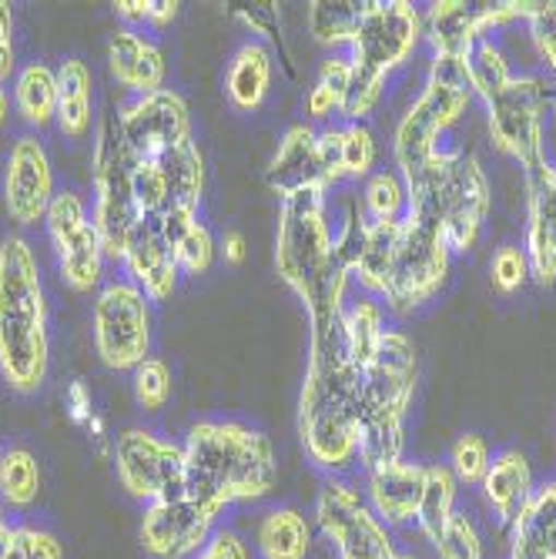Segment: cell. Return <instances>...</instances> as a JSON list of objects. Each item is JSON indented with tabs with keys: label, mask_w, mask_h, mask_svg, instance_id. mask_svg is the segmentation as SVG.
I'll list each match as a JSON object with an SVG mask.
<instances>
[{
	"label": "cell",
	"mask_w": 556,
	"mask_h": 559,
	"mask_svg": "<svg viewBox=\"0 0 556 559\" xmlns=\"http://www.w3.org/2000/svg\"><path fill=\"white\" fill-rule=\"evenodd\" d=\"M342 312L309 316V369L298 392L301 445L326 473L359 463V369L348 362Z\"/></svg>",
	"instance_id": "1"
},
{
	"label": "cell",
	"mask_w": 556,
	"mask_h": 559,
	"mask_svg": "<svg viewBox=\"0 0 556 559\" xmlns=\"http://www.w3.org/2000/svg\"><path fill=\"white\" fill-rule=\"evenodd\" d=\"M185 492L225 513L235 502H256L275 489L279 463L272 439L235 419H201L185 439Z\"/></svg>",
	"instance_id": "2"
},
{
	"label": "cell",
	"mask_w": 556,
	"mask_h": 559,
	"mask_svg": "<svg viewBox=\"0 0 556 559\" xmlns=\"http://www.w3.org/2000/svg\"><path fill=\"white\" fill-rule=\"evenodd\" d=\"M275 269L309 316L345 309L352 272L335 262V228L329 222V194L322 185L298 188L282 198Z\"/></svg>",
	"instance_id": "3"
},
{
	"label": "cell",
	"mask_w": 556,
	"mask_h": 559,
	"mask_svg": "<svg viewBox=\"0 0 556 559\" xmlns=\"http://www.w3.org/2000/svg\"><path fill=\"white\" fill-rule=\"evenodd\" d=\"M50 366L47 295L27 238L0 241V379L17 395H34Z\"/></svg>",
	"instance_id": "4"
},
{
	"label": "cell",
	"mask_w": 556,
	"mask_h": 559,
	"mask_svg": "<svg viewBox=\"0 0 556 559\" xmlns=\"http://www.w3.org/2000/svg\"><path fill=\"white\" fill-rule=\"evenodd\" d=\"M402 181L410 191V218L436 225L446 235L452 255L476 248L493 191L473 155H466L463 147H439L423 165L402 175Z\"/></svg>",
	"instance_id": "5"
},
{
	"label": "cell",
	"mask_w": 556,
	"mask_h": 559,
	"mask_svg": "<svg viewBox=\"0 0 556 559\" xmlns=\"http://www.w3.org/2000/svg\"><path fill=\"white\" fill-rule=\"evenodd\" d=\"M423 40V11L410 0H369V11L348 40L352 81L342 105L345 124H363L382 100L386 81L402 68Z\"/></svg>",
	"instance_id": "6"
},
{
	"label": "cell",
	"mask_w": 556,
	"mask_h": 559,
	"mask_svg": "<svg viewBox=\"0 0 556 559\" xmlns=\"http://www.w3.org/2000/svg\"><path fill=\"white\" fill-rule=\"evenodd\" d=\"M473 105L470 64L457 55H433L426 84L410 111L399 118L392 134V158L399 175L423 165L433 151H439V138L457 124Z\"/></svg>",
	"instance_id": "7"
},
{
	"label": "cell",
	"mask_w": 556,
	"mask_h": 559,
	"mask_svg": "<svg viewBox=\"0 0 556 559\" xmlns=\"http://www.w3.org/2000/svg\"><path fill=\"white\" fill-rule=\"evenodd\" d=\"M546 108L549 84L540 74H517L513 84L486 105L493 144L523 168L527 181H540L553 168L546 155Z\"/></svg>",
	"instance_id": "8"
},
{
	"label": "cell",
	"mask_w": 556,
	"mask_h": 559,
	"mask_svg": "<svg viewBox=\"0 0 556 559\" xmlns=\"http://www.w3.org/2000/svg\"><path fill=\"white\" fill-rule=\"evenodd\" d=\"M91 178H94V209L91 225L97 231L105 259L121 262L131 238V228L138 225V209L131 198V158L121 144L118 121L108 115L97 128L94 158H91Z\"/></svg>",
	"instance_id": "9"
},
{
	"label": "cell",
	"mask_w": 556,
	"mask_h": 559,
	"mask_svg": "<svg viewBox=\"0 0 556 559\" xmlns=\"http://www.w3.org/2000/svg\"><path fill=\"white\" fill-rule=\"evenodd\" d=\"M449 269H452V248L446 235L436 225L406 215L402 218V235L389 272V285L382 295L386 309L392 312L423 309L426 301H433L446 288Z\"/></svg>",
	"instance_id": "10"
},
{
	"label": "cell",
	"mask_w": 556,
	"mask_h": 559,
	"mask_svg": "<svg viewBox=\"0 0 556 559\" xmlns=\"http://www.w3.org/2000/svg\"><path fill=\"white\" fill-rule=\"evenodd\" d=\"M94 348L115 372H134L151 352V301L131 278H111L94 298Z\"/></svg>",
	"instance_id": "11"
},
{
	"label": "cell",
	"mask_w": 556,
	"mask_h": 559,
	"mask_svg": "<svg viewBox=\"0 0 556 559\" xmlns=\"http://www.w3.org/2000/svg\"><path fill=\"white\" fill-rule=\"evenodd\" d=\"M111 463L121 489L151 506L185 492V449L151 429H125L115 436Z\"/></svg>",
	"instance_id": "12"
},
{
	"label": "cell",
	"mask_w": 556,
	"mask_h": 559,
	"mask_svg": "<svg viewBox=\"0 0 556 559\" xmlns=\"http://www.w3.org/2000/svg\"><path fill=\"white\" fill-rule=\"evenodd\" d=\"M419 379V355L402 329H386L376 355L359 372V419L406 423Z\"/></svg>",
	"instance_id": "13"
},
{
	"label": "cell",
	"mask_w": 556,
	"mask_h": 559,
	"mask_svg": "<svg viewBox=\"0 0 556 559\" xmlns=\"http://www.w3.org/2000/svg\"><path fill=\"white\" fill-rule=\"evenodd\" d=\"M316 523L339 559H395L399 552L389 526L369 510V502L339 479H329L319 489Z\"/></svg>",
	"instance_id": "14"
},
{
	"label": "cell",
	"mask_w": 556,
	"mask_h": 559,
	"mask_svg": "<svg viewBox=\"0 0 556 559\" xmlns=\"http://www.w3.org/2000/svg\"><path fill=\"white\" fill-rule=\"evenodd\" d=\"M44 225L50 245H55V259L64 285L78 295H91L94 288H100V278H105V251H100L84 198L78 191H58L47 209Z\"/></svg>",
	"instance_id": "15"
},
{
	"label": "cell",
	"mask_w": 556,
	"mask_h": 559,
	"mask_svg": "<svg viewBox=\"0 0 556 559\" xmlns=\"http://www.w3.org/2000/svg\"><path fill=\"white\" fill-rule=\"evenodd\" d=\"M115 121H118V134H121V144L128 151L131 165L155 162L168 155L171 147L191 141L188 100L171 87L131 97L128 105H121Z\"/></svg>",
	"instance_id": "16"
},
{
	"label": "cell",
	"mask_w": 556,
	"mask_h": 559,
	"mask_svg": "<svg viewBox=\"0 0 556 559\" xmlns=\"http://www.w3.org/2000/svg\"><path fill=\"white\" fill-rule=\"evenodd\" d=\"M218 516L222 513L191 499L188 492L151 502L144 506V516L138 526L141 549L155 559H194L201 546L212 539Z\"/></svg>",
	"instance_id": "17"
},
{
	"label": "cell",
	"mask_w": 556,
	"mask_h": 559,
	"mask_svg": "<svg viewBox=\"0 0 556 559\" xmlns=\"http://www.w3.org/2000/svg\"><path fill=\"white\" fill-rule=\"evenodd\" d=\"M55 194V168L37 134L14 138L4 165V209L11 222L21 228L44 222Z\"/></svg>",
	"instance_id": "18"
},
{
	"label": "cell",
	"mask_w": 556,
	"mask_h": 559,
	"mask_svg": "<svg viewBox=\"0 0 556 559\" xmlns=\"http://www.w3.org/2000/svg\"><path fill=\"white\" fill-rule=\"evenodd\" d=\"M125 269L131 282L144 292L147 301H168L178 288V265L171 259V248L165 245L155 218H138L125 248Z\"/></svg>",
	"instance_id": "19"
},
{
	"label": "cell",
	"mask_w": 556,
	"mask_h": 559,
	"mask_svg": "<svg viewBox=\"0 0 556 559\" xmlns=\"http://www.w3.org/2000/svg\"><path fill=\"white\" fill-rule=\"evenodd\" d=\"M530 278L556 285V162L540 181H527V238Z\"/></svg>",
	"instance_id": "20"
},
{
	"label": "cell",
	"mask_w": 556,
	"mask_h": 559,
	"mask_svg": "<svg viewBox=\"0 0 556 559\" xmlns=\"http://www.w3.org/2000/svg\"><path fill=\"white\" fill-rule=\"evenodd\" d=\"M426 489V466L423 463H392L382 469L366 473V502L369 510L392 530L416 520Z\"/></svg>",
	"instance_id": "21"
},
{
	"label": "cell",
	"mask_w": 556,
	"mask_h": 559,
	"mask_svg": "<svg viewBox=\"0 0 556 559\" xmlns=\"http://www.w3.org/2000/svg\"><path fill=\"white\" fill-rule=\"evenodd\" d=\"M108 71L125 91L141 97L165 87L168 61L151 37L138 34L134 27H118L108 40Z\"/></svg>",
	"instance_id": "22"
},
{
	"label": "cell",
	"mask_w": 556,
	"mask_h": 559,
	"mask_svg": "<svg viewBox=\"0 0 556 559\" xmlns=\"http://www.w3.org/2000/svg\"><path fill=\"white\" fill-rule=\"evenodd\" d=\"M486 506L499 516V523L513 526L520 520V513L530 506L533 492H536V479L530 469V460L520 449H502L493 455V463L480 483Z\"/></svg>",
	"instance_id": "23"
},
{
	"label": "cell",
	"mask_w": 556,
	"mask_h": 559,
	"mask_svg": "<svg viewBox=\"0 0 556 559\" xmlns=\"http://www.w3.org/2000/svg\"><path fill=\"white\" fill-rule=\"evenodd\" d=\"M316 128L309 121H298L292 124L275 155L269 162V171H265V181L272 191H279L282 198L298 191V188H309V185H322V175H319V155H316Z\"/></svg>",
	"instance_id": "24"
},
{
	"label": "cell",
	"mask_w": 556,
	"mask_h": 559,
	"mask_svg": "<svg viewBox=\"0 0 556 559\" xmlns=\"http://www.w3.org/2000/svg\"><path fill=\"white\" fill-rule=\"evenodd\" d=\"M423 40H429L433 55L466 58L483 40L480 4H466V0H436L423 14Z\"/></svg>",
	"instance_id": "25"
},
{
	"label": "cell",
	"mask_w": 556,
	"mask_h": 559,
	"mask_svg": "<svg viewBox=\"0 0 556 559\" xmlns=\"http://www.w3.org/2000/svg\"><path fill=\"white\" fill-rule=\"evenodd\" d=\"M158 231L171 248V259L185 275H205L215 265L218 245L205 222L198 218V209H171L158 218Z\"/></svg>",
	"instance_id": "26"
},
{
	"label": "cell",
	"mask_w": 556,
	"mask_h": 559,
	"mask_svg": "<svg viewBox=\"0 0 556 559\" xmlns=\"http://www.w3.org/2000/svg\"><path fill=\"white\" fill-rule=\"evenodd\" d=\"M510 559H556V479L536 486L530 506L510 526Z\"/></svg>",
	"instance_id": "27"
},
{
	"label": "cell",
	"mask_w": 556,
	"mask_h": 559,
	"mask_svg": "<svg viewBox=\"0 0 556 559\" xmlns=\"http://www.w3.org/2000/svg\"><path fill=\"white\" fill-rule=\"evenodd\" d=\"M272 87V50L262 40H248L235 50L225 74V94L238 111H256Z\"/></svg>",
	"instance_id": "28"
},
{
	"label": "cell",
	"mask_w": 556,
	"mask_h": 559,
	"mask_svg": "<svg viewBox=\"0 0 556 559\" xmlns=\"http://www.w3.org/2000/svg\"><path fill=\"white\" fill-rule=\"evenodd\" d=\"M58 131L71 141L91 134L94 124V78L91 68L78 58H68L58 68Z\"/></svg>",
	"instance_id": "29"
},
{
	"label": "cell",
	"mask_w": 556,
	"mask_h": 559,
	"mask_svg": "<svg viewBox=\"0 0 556 559\" xmlns=\"http://www.w3.org/2000/svg\"><path fill=\"white\" fill-rule=\"evenodd\" d=\"M399 235H402V222H369L366 238L359 245V255L352 262V282L363 288V295H372V298L386 295Z\"/></svg>",
	"instance_id": "30"
},
{
	"label": "cell",
	"mask_w": 556,
	"mask_h": 559,
	"mask_svg": "<svg viewBox=\"0 0 556 559\" xmlns=\"http://www.w3.org/2000/svg\"><path fill=\"white\" fill-rule=\"evenodd\" d=\"M256 546L262 559H309L312 523L292 506H279V510H269L262 516L256 530Z\"/></svg>",
	"instance_id": "31"
},
{
	"label": "cell",
	"mask_w": 556,
	"mask_h": 559,
	"mask_svg": "<svg viewBox=\"0 0 556 559\" xmlns=\"http://www.w3.org/2000/svg\"><path fill=\"white\" fill-rule=\"evenodd\" d=\"M14 108H17V118L34 131H44L55 124V118H58V71H50L40 61L24 64L14 74Z\"/></svg>",
	"instance_id": "32"
},
{
	"label": "cell",
	"mask_w": 556,
	"mask_h": 559,
	"mask_svg": "<svg viewBox=\"0 0 556 559\" xmlns=\"http://www.w3.org/2000/svg\"><path fill=\"white\" fill-rule=\"evenodd\" d=\"M386 335V309L382 301L372 295H356L352 301H345L342 312V338H345V352L348 362L359 372L366 369V362L376 355L379 342Z\"/></svg>",
	"instance_id": "33"
},
{
	"label": "cell",
	"mask_w": 556,
	"mask_h": 559,
	"mask_svg": "<svg viewBox=\"0 0 556 559\" xmlns=\"http://www.w3.org/2000/svg\"><path fill=\"white\" fill-rule=\"evenodd\" d=\"M155 165L165 175L171 209H198L201 205V191H205V158H201V147L194 138L171 147L168 155L155 158Z\"/></svg>",
	"instance_id": "34"
},
{
	"label": "cell",
	"mask_w": 556,
	"mask_h": 559,
	"mask_svg": "<svg viewBox=\"0 0 556 559\" xmlns=\"http://www.w3.org/2000/svg\"><path fill=\"white\" fill-rule=\"evenodd\" d=\"M457 502H460V483L452 476V469L446 463L426 466V489H423V502L416 513V526L429 543L439 536V530L452 516H457Z\"/></svg>",
	"instance_id": "35"
},
{
	"label": "cell",
	"mask_w": 556,
	"mask_h": 559,
	"mask_svg": "<svg viewBox=\"0 0 556 559\" xmlns=\"http://www.w3.org/2000/svg\"><path fill=\"white\" fill-rule=\"evenodd\" d=\"M366 11L369 0H316L309 4V31L326 47H348Z\"/></svg>",
	"instance_id": "36"
},
{
	"label": "cell",
	"mask_w": 556,
	"mask_h": 559,
	"mask_svg": "<svg viewBox=\"0 0 556 559\" xmlns=\"http://www.w3.org/2000/svg\"><path fill=\"white\" fill-rule=\"evenodd\" d=\"M466 64H470V87H473V97H480L483 105L496 100L502 91H507L517 78L507 50H502L493 37H483L470 55H466Z\"/></svg>",
	"instance_id": "37"
},
{
	"label": "cell",
	"mask_w": 556,
	"mask_h": 559,
	"mask_svg": "<svg viewBox=\"0 0 556 559\" xmlns=\"http://www.w3.org/2000/svg\"><path fill=\"white\" fill-rule=\"evenodd\" d=\"M40 496V463L37 455L24 445L4 452L0 466V506L4 510H27Z\"/></svg>",
	"instance_id": "38"
},
{
	"label": "cell",
	"mask_w": 556,
	"mask_h": 559,
	"mask_svg": "<svg viewBox=\"0 0 556 559\" xmlns=\"http://www.w3.org/2000/svg\"><path fill=\"white\" fill-rule=\"evenodd\" d=\"M348 81H352V64L345 55H332L329 61H322L319 81L306 97V115L309 121H329L332 115H342L345 94H348Z\"/></svg>",
	"instance_id": "39"
},
{
	"label": "cell",
	"mask_w": 556,
	"mask_h": 559,
	"mask_svg": "<svg viewBox=\"0 0 556 559\" xmlns=\"http://www.w3.org/2000/svg\"><path fill=\"white\" fill-rule=\"evenodd\" d=\"M363 212L369 222H402L410 212V191L399 171H372L363 188Z\"/></svg>",
	"instance_id": "40"
},
{
	"label": "cell",
	"mask_w": 556,
	"mask_h": 559,
	"mask_svg": "<svg viewBox=\"0 0 556 559\" xmlns=\"http://www.w3.org/2000/svg\"><path fill=\"white\" fill-rule=\"evenodd\" d=\"M489 463H493L489 442L483 436H476V432H466V436H460L457 442H452L446 466L452 469V476H457L460 486H480Z\"/></svg>",
	"instance_id": "41"
},
{
	"label": "cell",
	"mask_w": 556,
	"mask_h": 559,
	"mask_svg": "<svg viewBox=\"0 0 556 559\" xmlns=\"http://www.w3.org/2000/svg\"><path fill=\"white\" fill-rule=\"evenodd\" d=\"M64 405H68L71 423H74L78 429H84V436L94 442V449H97V452H111L115 439L108 436L105 419L97 416L94 399H91V389H87V382H84V379H74V382L68 385V392H64Z\"/></svg>",
	"instance_id": "42"
},
{
	"label": "cell",
	"mask_w": 556,
	"mask_h": 559,
	"mask_svg": "<svg viewBox=\"0 0 556 559\" xmlns=\"http://www.w3.org/2000/svg\"><path fill=\"white\" fill-rule=\"evenodd\" d=\"M376 138L366 124H342V178L359 181L376 168Z\"/></svg>",
	"instance_id": "43"
},
{
	"label": "cell",
	"mask_w": 556,
	"mask_h": 559,
	"mask_svg": "<svg viewBox=\"0 0 556 559\" xmlns=\"http://www.w3.org/2000/svg\"><path fill=\"white\" fill-rule=\"evenodd\" d=\"M433 549L439 559H483V536L476 523L457 510V516H452L433 539Z\"/></svg>",
	"instance_id": "44"
},
{
	"label": "cell",
	"mask_w": 556,
	"mask_h": 559,
	"mask_svg": "<svg viewBox=\"0 0 556 559\" xmlns=\"http://www.w3.org/2000/svg\"><path fill=\"white\" fill-rule=\"evenodd\" d=\"M131 385H134V399H138L141 409L144 413H158L171 399V369L162 359H151V355H147V359L134 369Z\"/></svg>",
	"instance_id": "45"
},
{
	"label": "cell",
	"mask_w": 556,
	"mask_h": 559,
	"mask_svg": "<svg viewBox=\"0 0 556 559\" xmlns=\"http://www.w3.org/2000/svg\"><path fill=\"white\" fill-rule=\"evenodd\" d=\"M489 278L499 295H513L530 282V262L523 245H499L489 262Z\"/></svg>",
	"instance_id": "46"
},
{
	"label": "cell",
	"mask_w": 556,
	"mask_h": 559,
	"mask_svg": "<svg viewBox=\"0 0 556 559\" xmlns=\"http://www.w3.org/2000/svg\"><path fill=\"white\" fill-rule=\"evenodd\" d=\"M523 24L530 31L536 58L556 74V4H530V14Z\"/></svg>",
	"instance_id": "47"
},
{
	"label": "cell",
	"mask_w": 556,
	"mask_h": 559,
	"mask_svg": "<svg viewBox=\"0 0 556 559\" xmlns=\"http://www.w3.org/2000/svg\"><path fill=\"white\" fill-rule=\"evenodd\" d=\"M316 155H319V175H322V188H335L342 185V124H329L316 134Z\"/></svg>",
	"instance_id": "48"
},
{
	"label": "cell",
	"mask_w": 556,
	"mask_h": 559,
	"mask_svg": "<svg viewBox=\"0 0 556 559\" xmlns=\"http://www.w3.org/2000/svg\"><path fill=\"white\" fill-rule=\"evenodd\" d=\"M17 539L24 549V559H64V546L55 533L37 526H17Z\"/></svg>",
	"instance_id": "49"
},
{
	"label": "cell",
	"mask_w": 556,
	"mask_h": 559,
	"mask_svg": "<svg viewBox=\"0 0 556 559\" xmlns=\"http://www.w3.org/2000/svg\"><path fill=\"white\" fill-rule=\"evenodd\" d=\"M194 559H251L245 539L232 530H215L212 539L201 546V552Z\"/></svg>",
	"instance_id": "50"
},
{
	"label": "cell",
	"mask_w": 556,
	"mask_h": 559,
	"mask_svg": "<svg viewBox=\"0 0 556 559\" xmlns=\"http://www.w3.org/2000/svg\"><path fill=\"white\" fill-rule=\"evenodd\" d=\"M14 55H17L14 50V11L8 0H0V84H4L17 68Z\"/></svg>",
	"instance_id": "51"
},
{
	"label": "cell",
	"mask_w": 556,
	"mask_h": 559,
	"mask_svg": "<svg viewBox=\"0 0 556 559\" xmlns=\"http://www.w3.org/2000/svg\"><path fill=\"white\" fill-rule=\"evenodd\" d=\"M115 14L125 21V27L147 24V21H151V0H118V4H115Z\"/></svg>",
	"instance_id": "52"
},
{
	"label": "cell",
	"mask_w": 556,
	"mask_h": 559,
	"mask_svg": "<svg viewBox=\"0 0 556 559\" xmlns=\"http://www.w3.org/2000/svg\"><path fill=\"white\" fill-rule=\"evenodd\" d=\"M218 251H222V259H225V265H232V269H238L241 262H245V255H248V245H245V235L241 231H225V238H222V245H218Z\"/></svg>",
	"instance_id": "53"
},
{
	"label": "cell",
	"mask_w": 556,
	"mask_h": 559,
	"mask_svg": "<svg viewBox=\"0 0 556 559\" xmlns=\"http://www.w3.org/2000/svg\"><path fill=\"white\" fill-rule=\"evenodd\" d=\"M175 17H178V4H175V0H151V21L147 24L168 27Z\"/></svg>",
	"instance_id": "54"
},
{
	"label": "cell",
	"mask_w": 556,
	"mask_h": 559,
	"mask_svg": "<svg viewBox=\"0 0 556 559\" xmlns=\"http://www.w3.org/2000/svg\"><path fill=\"white\" fill-rule=\"evenodd\" d=\"M14 533H17V526H11V523H8L4 506H0V556H4V552H8V546L14 543Z\"/></svg>",
	"instance_id": "55"
},
{
	"label": "cell",
	"mask_w": 556,
	"mask_h": 559,
	"mask_svg": "<svg viewBox=\"0 0 556 559\" xmlns=\"http://www.w3.org/2000/svg\"><path fill=\"white\" fill-rule=\"evenodd\" d=\"M8 118H11V97H8L4 84H0V128L8 124Z\"/></svg>",
	"instance_id": "56"
},
{
	"label": "cell",
	"mask_w": 556,
	"mask_h": 559,
	"mask_svg": "<svg viewBox=\"0 0 556 559\" xmlns=\"http://www.w3.org/2000/svg\"><path fill=\"white\" fill-rule=\"evenodd\" d=\"M0 559H24V549H21V539H17V533H14V543L8 546V552L0 556Z\"/></svg>",
	"instance_id": "57"
},
{
	"label": "cell",
	"mask_w": 556,
	"mask_h": 559,
	"mask_svg": "<svg viewBox=\"0 0 556 559\" xmlns=\"http://www.w3.org/2000/svg\"><path fill=\"white\" fill-rule=\"evenodd\" d=\"M395 559H419L416 552H395Z\"/></svg>",
	"instance_id": "58"
},
{
	"label": "cell",
	"mask_w": 556,
	"mask_h": 559,
	"mask_svg": "<svg viewBox=\"0 0 556 559\" xmlns=\"http://www.w3.org/2000/svg\"><path fill=\"white\" fill-rule=\"evenodd\" d=\"M0 466H4V449H0Z\"/></svg>",
	"instance_id": "59"
}]
</instances>
